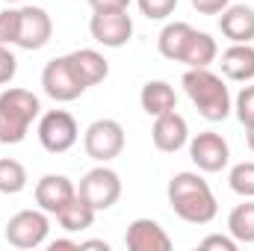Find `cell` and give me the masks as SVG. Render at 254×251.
I'll return each instance as SVG.
<instances>
[{
    "instance_id": "obj_13",
    "label": "cell",
    "mask_w": 254,
    "mask_h": 251,
    "mask_svg": "<svg viewBox=\"0 0 254 251\" xmlns=\"http://www.w3.org/2000/svg\"><path fill=\"white\" fill-rule=\"evenodd\" d=\"M125 246L130 251H169L172 249V237L154 219H133L127 225Z\"/></svg>"
},
{
    "instance_id": "obj_33",
    "label": "cell",
    "mask_w": 254,
    "mask_h": 251,
    "mask_svg": "<svg viewBox=\"0 0 254 251\" xmlns=\"http://www.w3.org/2000/svg\"><path fill=\"white\" fill-rule=\"evenodd\" d=\"M83 249H101V251H110V243L107 240H86V243H80V251Z\"/></svg>"
},
{
    "instance_id": "obj_11",
    "label": "cell",
    "mask_w": 254,
    "mask_h": 251,
    "mask_svg": "<svg viewBox=\"0 0 254 251\" xmlns=\"http://www.w3.org/2000/svg\"><path fill=\"white\" fill-rule=\"evenodd\" d=\"M54 36V21L42 6H21L18 9V39L15 45L24 51H42Z\"/></svg>"
},
{
    "instance_id": "obj_27",
    "label": "cell",
    "mask_w": 254,
    "mask_h": 251,
    "mask_svg": "<svg viewBox=\"0 0 254 251\" xmlns=\"http://www.w3.org/2000/svg\"><path fill=\"white\" fill-rule=\"evenodd\" d=\"M18 39V9L0 12V45H15Z\"/></svg>"
},
{
    "instance_id": "obj_26",
    "label": "cell",
    "mask_w": 254,
    "mask_h": 251,
    "mask_svg": "<svg viewBox=\"0 0 254 251\" xmlns=\"http://www.w3.org/2000/svg\"><path fill=\"white\" fill-rule=\"evenodd\" d=\"M136 3H139V12L148 21H163L178 9V0H136Z\"/></svg>"
},
{
    "instance_id": "obj_18",
    "label": "cell",
    "mask_w": 254,
    "mask_h": 251,
    "mask_svg": "<svg viewBox=\"0 0 254 251\" xmlns=\"http://www.w3.org/2000/svg\"><path fill=\"white\" fill-rule=\"evenodd\" d=\"M139 104L151 119H157L169 110H178V95L166 80H148L139 92Z\"/></svg>"
},
{
    "instance_id": "obj_25",
    "label": "cell",
    "mask_w": 254,
    "mask_h": 251,
    "mask_svg": "<svg viewBox=\"0 0 254 251\" xmlns=\"http://www.w3.org/2000/svg\"><path fill=\"white\" fill-rule=\"evenodd\" d=\"M234 110H237V119H240L243 127L254 125V83L240 89V95H237V101H234Z\"/></svg>"
},
{
    "instance_id": "obj_30",
    "label": "cell",
    "mask_w": 254,
    "mask_h": 251,
    "mask_svg": "<svg viewBox=\"0 0 254 251\" xmlns=\"http://www.w3.org/2000/svg\"><path fill=\"white\" fill-rule=\"evenodd\" d=\"M190 3L192 9L201 12V15H222L231 6V0H190Z\"/></svg>"
},
{
    "instance_id": "obj_8",
    "label": "cell",
    "mask_w": 254,
    "mask_h": 251,
    "mask_svg": "<svg viewBox=\"0 0 254 251\" xmlns=\"http://www.w3.org/2000/svg\"><path fill=\"white\" fill-rule=\"evenodd\" d=\"M42 89H45V95L54 98L57 104L77 101V98L86 92V86H83V80L77 77V71H74L71 60H68V54H65V57H57V60H51V63L45 65V71H42Z\"/></svg>"
},
{
    "instance_id": "obj_5",
    "label": "cell",
    "mask_w": 254,
    "mask_h": 251,
    "mask_svg": "<svg viewBox=\"0 0 254 251\" xmlns=\"http://www.w3.org/2000/svg\"><path fill=\"white\" fill-rule=\"evenodd\" d=\"M6 243L15 249H39L48 243L51 234V219L48 213L39 210H18L9 222H6Z\"/></svg>"
},
{
    "instance_id": "obj_31",
    "label": "cell",
    "mask_w": 254,
    "mask_h": 251,
    "mask_svg": "<svg viewBox=\"0 0 254 251\" xmlns=\"http://www.w3.org/2000/svg\"><path fill=\"white\" fill-rule=\"evenodd\" d=\"M92 12H104V9H127L130 0H89Z\"/></svg>"
},
{
    "instance_id": "obj_10",
    "label": "cell",
    "mask_w": 254,
    "mask_h": 251,
    "mask_svg": "<svg viewBox=\"0 0 254 251\" xmlns=\"http://www.w3.org/2000/svg\"><path fill=\"white\" fill-rule=\"evenodd\" d=\"M89 33L104 48H125L130 42V36H133V18L127 15V9L95 12L92 21H89Z\"/></svg>"
},
{
    "instance_id": "obj_1",
    "label": "cell",
    "mask_w": 254,
    "mask_h": 251,
    "mask_svg": "<svg viewBox=\"0 0 254 251\" xmlns=\"http://www.w3.org/2000/svg\"><path fill=\"white\" fill-rule=\"evenodd\" d=\"M166 195H169V207L175 210V216L190 225H210L219 213V201L213 189L198 172H178L169 181Z\"/></svg>"
},
{
    "instance_id": "obj_4",
    "label": "cell",
    "mask_w": 254,
    "mask_h": 251,
    "mask_svg": "<svg viewBox=\"0 0 254 251\" xmlns=\"http://www.w3.org/2000/svg\"><path fill=\"white\" fill-rule=\"evenodd\" d=\"M77 195H80L89 207H95L98 213H101V210H110V207H116L119 198H122V178H119L116 169H110L107 163H101L98 169H92V172L83 175V181H80V187H77Z\"/></svg>"
},
{
    "instance_id": "obj_3",
    "label": "cell",
    "mask_w": 254,
    "mask_h": 251,
    "mask_svg": "<svg viewBox=\"0 0 254 251\" xmlns=\"http://www.w3.org/2000/svg\"><path fill=\"white\" fill-rule=\"evenodd\" d=\"M42 113V101L30 89L0 92V145H21Z\"/></svg>"
},
{
    "instance_id": "obj_21",
    "label": "cell",
    "mask_w": 254,
    "mask_h": 251,
    "mask_svg": "<svg viewBox=\"0 0 254 251\" xmlns=\"http://www.w3.org/2000/svg\"><path fill=\"white\" fill-rule=\"evenodd\" d=\"M95 216H98V210H95V207H89V204L77 195L74 201H68L63 210L57 213V222L63 225V231H68V234H77V231L92 228Z\"/></svg>"
},
{
    "instance_id": "obj_23",
    "label": "cell",
    "mask_w": 254,
    "mask_h": 251,
    "mask_svg": "<svg viewBox=\"0 0 254 251\" xmlns=\"http://www.w3.org/2000/svg\"><path fill=\"white\" fill-rule=\"evenodd\" d=\"M27 169L24 163L12 160V157H0V192L3 195H18L27 189Z\"/></svg>"
},
{
    "instance_id": "obj_20",
    "label": "cell",
    "mask_w": 254,
    "mask_h": 251,
    "mask_svg": "<svg viewBox=\"0 0 254 251\" xmlns=\"http://www.w3.org/2000/svg\"><path fill=\"white\" fill-rule=\"evenodd\" d=\"M216 57H219L216 39L210 33H198L195 30L190 45H187V51H184V57H181V63L187 65V68H210V65L216 63Z\"/></svg>"
},
{
    "instance_id": "obj_15",
    "label": "cell",
    "mask_w": 254,
    "mask_h": 251,
    "mask_svg": "<svg viewBox=\"0 0 254 251\" xmlns=\"http://www.w3.org/2000/svg\"><path fill=\"white\" fill-rule=\"evenodd\" d=\"M219 30L231 45H252L254 42V9L246 3H231L222 18H219Z\"/></svg>"
},
{
    "instance_id": "obj_2",
    "label": "cell",
    "mask_w": 254,
    "mask_h": 251,
    "mask_svg": "<svg viewBox=\"0 0 254 251\" xmlns=\"http://www.w3.org/2000/svg\"><path fill=\"white\" fill-rule=\"evenodd\" d=\"M184 92L190 95V101L195 104L198 116L207 122H225L234 110L231 92L225 86V80L219 74H213L210 68H187L184 74Z\"/></svg>"
},
{
    "instance_id": "obj_24",
    "label": "cell",
    "mask_w": 254,
    "mask_h": 251,
    "mask_svg": "<svg viewBox=\"0 0 254 251\" xmlns=\"http://www.w3.org/2000/svg\"><path fill=\"white\" fill-rule=\"evenodd\" d=\"M228 184H231V189H234L237 195L254 198V160L237 163V166L231 169V175H228Z\"/></svg>"
},
{
    "instance_id": "obj_12",
    "label": "cell",
    "mask_w": 254,
    "mask_h": 251,
    "mask_svg": "<svg viewBox=\"0 0 254 251\" xmlns=\"http://www.w3.org/2000/svg\"><path fill=\"white\" fill-rule=\"evenodd\" d=\"M151 142L163 154L181 151L184 145H190V125H187V119L178 110H169V113L157 116L154 127H151Z\"/></svg>"
},
{
    "instance_id": "obj_35",
    "label": "cell",
    "mask_w": 254,
    "mask_h": 251,
    "mask_svg": "<svg viewBox=\"0 0 254 251\" xmlns=\"http://www.w3.org/2000/svg\"><path fill=\"white\" fill-rule=\"evenodd\" d=\"M6 3H18V0H6Z\"/></svg>"
},
{
    "instance_id": "obj_28",
    "label": "cell",
    "mask_w": 254,
    "mask_h": 251,
    "mask_svg": "<svg viewBox=\"0 0 254 251\" xmlns=\"http://www.w3.org/2000/svg\"><path fill=\"white\" fill-rule=\"evenodd\" d=\"M15 74H18V60H15V54L9 51V45H0V86H3V83H12Z\"/></svg>"
},
{
    "instance_id": "obj_34",
    "label": "cell",
    "mask_w": 254,
    "mask_h": 251,
    "mask_svg": "<svg viewBox=\"0 0 254 251\" xmlns=\"http://www.w3.org/2000/svg\"><path fill=\"white\" fill-rule=\"evenodd\" d=\"M246 142H249V148L254 151V125H252V127H246Z\"/></svg>"
},
{
    "instance_id": "obj_19",
    "label": "cell",
    "mask_w": 254,
    "mask_h": 251,
    "mask_svg": "<svg viewBox=\"0 0 254 251\" xmlns=\"http://www.w3.org/2000/svg\"><path fill=\"white\" fill-rule=\"evenodd\" d=\"M192 33H195V27L187 24V21H172V24H166V27L160 30V39H157L160 57H166V60H172V63H181V57H184V51H187V45H190Z\"/></svg>"
},
{
    "instance_id": "obj_32",
    "label": "cell",
    "mask_w": 254,
    "mask_h": 251,
    "mask_svg": "<svg viewBox=\"0 0 254 251\" xmlns=\"http://www.w3.org/2000/svg\"><path fill=\"white\" fill-rule=\"evenodd\" d=\"M51 251H63V249H74V251H80V243L77 240H54L51 246H48Z\"/></svg>"
},
{
    "instance_id": "obj_16",
    "label": "cell",
    "mask_w": 254,
    "mask_h": 251,
    "mask_svg": "<svg viewBox=\"0 0 254 251\" xmlns=\"http://www.w3.org/2000/svg\"><path fill=\"white\" fill-rule=\"evenodd\" d=\"M68 60H71L74 71H77V77L83 80V86H86V89H89V86L104 83V80H107V74H110V63H107V60H104V54H98L95 48L71 51V54H68Z\"/></svg>"
},
{
    "instance_id": "obj_6",
    "label": "cell",
    "mask_w": 254,
    "mask_h": 251,
    "mask_svg": "<svg viewBox=\"0 0 254 251\" xmlns=\"http://www.w3.org/2000/svg\"><path fill=\"white\" fill-rule=\"evenodd\" d=\"M83 148L92 160L98 163H110L116 157H122L125 151V127L116 119H98L86 127L83 133Z\"/></svg>"
},
{
    "instance_id": "obj_17",
    "label": "cell",
    "mask_w": 254,
    "mask_h": 251,
    "mask_svg": "<svg viewBox=\"0 0 254 251\" xmlns=\"http://www.w3.org/2000/svg\"><path fill=\"white\" fill-rule=\"evenodd\" d=\"M222 74L234 83H252L254 80V45H231L222 54Z\"/></svg>"
},
{
    "instance_id": "obj_7",
    "label": "cell",
    "mask_w": 254,
    "mask_h": 251,
    "mask_svg": "<svg viewBox=\"0 0 254 251\" xmlns=\"http://www.w3.org/2000/svg\"><path fill=\"white\" fill-rule=\"evenodd\" d=\"M39 142H42V148L48 151V154H65V151H71L74 145H77V139H80V127L74 122V116L71 113H65V110H51V113H45L42 119H39Z\"/></svg>"
},
{
    "instance_id": "obj_9",
    "label": "cell",
    "mask_w": 254,
    "mask_h": 251,
    "mask_svg": "<svg viewBox=\"0 0 254 251\" xmlns=\"http://www.w3.org/2000/svg\"><path fill=\"white\" fill-rule=\"evenodd\" d=\"M190 157H192V163L198 166V172L216 175V172H222L231 163L228 139L222 133H216V130H201L198 136L190 139Z\"/></svg>"
},
{
    "instance_id": "obj_14",
    "label": "cell",
    "mask_w": 254,
    "mask_h": 251,
    "mask_svg": "<svg viewBox=\"0 0 254 251\" xmlns=\"http://www.w3.org/2000/svg\"><path fill=\"white\" fill-rule=\"evenodd\" d=\"M36 204L48 213V216H57L68 201L77 198V187L71 184V178L65 175H45L39 184H36Z\"/></svg>"
},
{
    "instance_id": "obj_22",
    "label": "cell",
    "mask_w": 254,
    "mask_h": 251,
    "mask_svg": "<svg viewBox=\"0 0 254 251\" xmlns=\"http://www.w3.org/2000/svg\"><path fill=\"white\" fill-rule=\"evenodd\" d=\"M228 234L237 243H254V198H246L228 213Z\"/></svg>"
},
{
    "instance_id": "obj_29",
    "label": "cell",
    "mask_w": 254,
    "mask_h": 251,
    "mask_svg": "<svg viewBox=\"0 0 254 251\" xmlns=\"http://www.w3.org/2000/svg\"><path fill=\"white\" fill-rule=\"evenodd\" d=\"M237 240L234 237H225V234H210L201 240V249H219V251H237Z\"/></svg>"
}]
</instances>
